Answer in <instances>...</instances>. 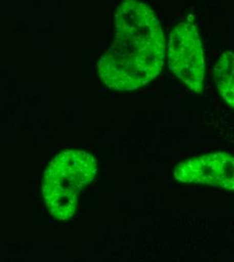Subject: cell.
<instances>
[{
  "mask_svg": "<svg viewBox=\"0 0 234 262\" xmlns=\"http://www.w3.org/2000/svg\"><path fill=\"white\" fill-rule=\"evenodd\" d=\"M164 58V33L153 9L135 0L119 4L115 38L98 63L104 84L117 91L145 86L160 75Z\"/></svg>",
  "mask_w": 234,
  "mask_h": 262,
  "instance_id": "cell-1",
  "label": "cell"
},
{
  "mask_svg": "<svg viewBox=\"0 0 234 262\" xmlns=\"http://www.w3.org/2000/svg\"><path fill=\"white\" fill-rule=\"evenodd\" d=\"M96 173V161L87 151L68 149L56 156L42 184V195L51 214L58 220L70 219L77 209L80 192Z\"/></svg>",
  "mask_w": 234,
  "mask_h": 262,
  "instance_id": "cell-2",
  "label": "cell"
},
{
  "mask_svg": "<svg viewBox=\"0 0 234 262\" xmlns=\"http://www.w3.org/2000/svg\"><path fill=\"white\" fill-rule=\"evenodd\" d=\"M169 69L192 91L202 93L205 72L200 35L195 26L180 24L169 34Z\"/></svg>",
  "mask_w": 234,
  "mask_h": 262,
  "instance_id": "cell-3",
  "label": "cell"
},
{
  "mask_svg": "<svg viewBox=\"0 0 234 262\" xmlns=\"http://www.w3.org/2000/svg\"><path fill=\"white\" fill-rule=\"evenodd\" d=\"M234 160L226 152L209 154L184 161L175 168V179L182 183H196L234 189Z\"/></svg>",
  "mask_w": 234,
  "mask_h": 262,
  "instance_id": "cell-4",
  "label": "cell"
},
{
  "mask_svg": "<svg viewBox=\"0 0 234 262\" xmlns=\"http://www.w3.org/2000/svg\"><path fill=\"white\" fill-rule=\"evenodd\" d=\"M234 57L232 52L224 53L214 68V79L220 92V95L233 108Z\"/></svg>",
  "mask_w": 234,
  "mask_h": 262,
  "instance_id": "cell-5",
  "label": "cell"
}]
</instances>
